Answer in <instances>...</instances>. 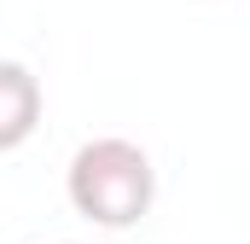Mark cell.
Segmentation results:
<instances>
[{"instance_id": "obj_1", "label": "cell", "mask_w": 250, "mask_h": 244, "mask_svg": "<svg viewBox=\"0 0 250 244\" xmlns=\"http://www.w3.org/2000/svg\"><path fill=\"white\" fill-rule=\"evenodd\" d=\"M151 157L134 140H87L70 157V203L99 227H134L151 209Z\"/></svg>"}, {"instance_id": "obj_2", "label": "cell", "mask_w": 250, "mask_h": 244, "mask_svg": "<svg viewBox=\"0 0 250 244\" xmlns=\"http://www.w3.org/2000/svg\"><path fill=\"white\" fill-rule=\"evenodd\" d=\"M41 122V87L23 64H0V151L23 145Z\"/></svg>"}]
</instances>
